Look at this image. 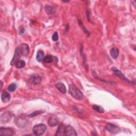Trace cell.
<instances>
[{
    "label": "cell",
    "mask_w": 136,
    "mask_h": 136,
    "mask_svg": "<svg viewBox=\"0 0 136 136\" xmlns=\"http://www.w3.org/2000/svg\"><path fill=\"white\" fill-rule=\"evenodd\" d=\"M106 129L108 131L113 134H116L120 132V129L118 127L115 126L112 123H108L106 124Z\"/></svg>",
    "instance_id": "cell-3"
},
{
    "label": "cell",
    "mask_w": 136,
    "mask_h": 136,
    "mask_svg": "<svg viewBox=\"0 0 136 136\" xmlns=\"http://www.w3.org/2000/svg\"><path fill=\"white\" fill-rule=\"evenodd\" d=\"M69 92L71 95L77 100H82L84 98V95L82 92L80 91L75 85L71 84L69 86Z\"/></svg>",
    "instance_id": "cell-1"
},
{
    "label": "cell",
    "mask_w": 136,
    "mask_h": 136,
    "mask_svg": "<svg viewBox=\"0 0 136 136\" xmlns=\"http://www.w3.org/2000/svg\"><path fill=\"white\" fill-rule=\"evenodd\" d=\"M21 56H22V55H21V53L20 52L19 48V47H18L15 51L14 57H13V59H12V60L11 62V65H15L17 62L19 60V59L20 58V57Z\"/></svg>",
    "instance_id": "cell-4"
},
{
    "label": "cell",
    "mask_w": 136,
    "mask_h": 136,
    "mask_svg": "<svg viewBox=\"0 0 136 136\" xmlns=\"http://www.w3.org/2000/svg\"><path fill=\"white\" fill-rule=\"evenodd\" d=\"M15 65L16 67L18 68V69H21V68H22L25 66L26 62L23 60H19L16 63Z\"/></svg>",
    "instance_id": "cell-17"
},
{
    "label": "cell",
    "mask_w": 136,
    "mask_h": 136,
    "mask_svg": "<svg viewBox=\"0 0 136 136\" xmlns=\"http://www.w3.org/2000/svg\"><path fill=\"white\" fill-rule=\"evenodd\" d=\"M79 24H80V27H82V28H83V30L85 32V34H86L87 35H89V32L87 31V30H86V29L85 28H83V27H84V25L83 24V23H82L81 21H79Z\"/></svg>",
    "instance_id": "cell-24"
},
{
    "label": "cell",
    "mask_w": 136,
    "mask_h": 136,
    "mask_svg": "<svg viewBox=\"0 0 136 136\" xmlns=\"http://www.w3.org/2000/svg\"><path fill=\"white\" fill-rule=\"evenodd\" d=\"M1 89H2V86H3V83L2 81H1Z\"/></svg>",
    "instance_id": "cell-26"
},
{
    "label": "cell",
    "mask_w": 136,
    "mask_h": 136,
    "mask_svg": "<svg viewBox=\"0 0 136 136\" xmlns=\"http://www.w3.org/2000/svg\"><path fill=\"white\" fill-rule=\"evenodd\" d=\"M92 108L95 110L96 112L100 113H103L105 112V110L103 107H102L100 106L96 105H92Z\"/></svg>",
    "instance_id": "cell-18"
},
{
    "label": "cell",
    "mask_w": 136,
    "mask_h": 136,
    "mask_svg": "<svg viewBox=\"0 0 136 136\" xmlns=\"http://www.w3.org/2000/svg\"><path fill=\"white\" fill-rule=\"evenodd\" d=\"M42 81L41 77L37 74L32 75L29 79V82L33 85H38Z\"/></svg>",
    "instance_id": "cell-5"
},
{
    "label": "cell",
    "mask_w": 136,
    "mask_h": 136,
    "mask_svg": "<svg viewBox=\"0 0 136 136\" xmlns=\"http://www.w3.org/2000/svg\"><path fill=\"white\" fill-rule=\"evenodd\" d=\"M46 130V126L44 124L36 125L33 129V132L36 135H41L44 134Z\"/></svg>",
    "instance_id": "cell-2"
},
{
    "label": "cell",
    "mask_w": 136,
    "mask_h": 136,
    "mask_svg": "<svg viewBox=\"0 0 136 136\" xmlns=\"http://www.w3.org/2000/svg\"><path fill=\"white\" fill-rule=\"evenodd\" d=\"M52 39L53 41L55 42V41H57L59 39V35H58V32H55L53 35H52Z\"/></svg>",
    "instance_id": "cell-23"
},
{
    "label": "cell",
    "mask_w": 136,
    "mask_h": 136,
    "mask_svg": "<svg viewBox=\"0 0 136 136\" xmlns=\"http://www.w3.org/2000/svg\"><path fill=\"white\" fill-rule=\"evenodd\" d=\"M19 31L20 34H23L24 32V28L23 27H21L20 28H19Z\"/></svg>",
    "instance_id": "cell-25"
},
{
    "label": "cell",
    "mask_w": 136,
    "mask_h": 136,
    "mask_svg": "<svg viewBox=\"0 0 136 136\" xmlns=\"http://www.w3.org/2000/svg\"><path fill=\"white\" fill-rule=\"evenodd\" d=\"M12 114L10 112H5L1 117V123H6L9 122L12 118Z\"/></svg>",
    "instance_id": "cell-11"
},
{
    "label": "cell",
    "mask_w": 136,
    "mask_h": 136,
    "mask_svg": "<svg viewBox=\"0 0 136 136\" xmlns=\"http://www.w3.org/2000/svg\"><path fill=\"white\" fill-rule=\"evenodd\" d=\"M17 88V85L15 83H12L10 84L8 87V90L10 92H13L16 90Z\"/></svg>",
    "instance_id": "cell-20"
},
{
    "label": "cell",
    "mask_w": 136,
    "mask_h": 136,
    "mask_svg": "<svg viewBox=\"0 0 136 136\" xmlns=\"http://www.w3.org/2000/svg\"><path fill=\"white\" fill-rule=\"evenodd\" d=\"M112 71H113L114 75H116V76H117L118 77H119L120 79H121L122 80H123V81H125L126 82H128V83H130V81H129V80L126 78V77L125 76V75H123V74L121 72V71L119 70L118 69H117L116 67H113L112 69Z\"/></svg>",
    "instance_id": "cell-7"
},
{
    "label": "cell",
    "mask_w": 136,
    "mask_h": 136,
    "mask_svg": "<svg viewBox=\"0 0 136 136\" xmlns=\"http://www.w3.org/2000/svg\"><path fill=\"white\" fill-rule=\"evenodd\" d=\"M64 132H65V135H72V136L77 135V133L75 129L70 126L65 127Z\"/></svg>",
    "instance_id": "cell-9"
},
{
    "label": "cell",
    "mask_w": 136,
    "mask_h": 136,
    "mask_svg": "<svg viewBox=\"0 0 136 136\" xmlns=\"http://www.w3.org/2000/svg\"><path fill=\"white\" fill-rule=\"evenodd\" d=\"M48 125L49 126L52 127L57 126L59 124L58 119L57 118V117L56 116H54V115L51 116L48 119Z\"/></svg>",
    "instance_id": "cell-10"
},
{
    "label": "cell",
    "mask_w": 136,
    "mask_h": 136,
    "mask_svg": "<svg viewBox=\"0 0 136 136\" xmlns=\"http://www.w3.org/2000/svg\"><path fill=\"white\" fill-rule=\"evenodd\" d=\"M55 87L57 88V89L60 91L61 93L65 94L66 92V89L65 87V86L62 83H59L55 85Z\"/></svg>",
    "instance_id": "cell-12"
},
{
    "label": "cell",
    "mask_w": 136,
    "mask_h": 136,
    "mask_svg": "<svg viewBox=\"0 0 136 136\" xmlns=\"http://www.w3.org/2000/svg\"><path fill=\"white\" fill-rule=\"evenodd\" d=\"M53 60H54V57L52 55H48L47 56L45 57L44 60H43V61H44L45 63H51L53 61Z\"/></svg>",
    "instance_id": "cell-19"
},
{
    "label": "cell",
    "mask_w": 136,
    "mask_h": 136,
    "mask_svg": "<svg viewBox=\"0 0 136 136\" xmlns=\"http://www.w3.org/2000/svg\"><path fill=\"white\" fill-rule=\"evenodd\" d=\"M45 11L48 15H51L53 12V9L49 5H46L45 7Z\"/></svg>",
    "instance_id": "cell-21"
},
{
    "label": "cell",
    "mask_w": 136,
    "mask_h": 136,
    "mask_svg": "<svg viewBox=\"0 0 136 136\" xmlns=\"http://www.w3.org/2000/svg\"><path fill=\"white\" fill-rule=\"evenodd\" d=\"M43 112V111H35L34 112L32 113V114H30L28 115L29 117H34V116H37V115H39L41 114H42Z\"/></svg>",
    "instance_id": "cell-22"
},
{
    "label": "cell",
    "mask_w": 136,
    "mask_h": 136,
    "mask_svg": "<svg viewBox=\"0 0 136 136\" xmlns=\"http://www.w3.org/2000/svg\"><path fill=\"white\" fill-rule=\"evenodd\" d=\"M11 98V96L9 92L7 91H4L1 95V100L2 102L4 103H7L8 102Z\"/></svg>",
    "instance_id": "cell-13"
},
{
    "label": "cell",
    "mask_w": 136,
    "mask_h": 136,
    "mask_svg": "<svg viewBox=\"0 0 136 136\" xmlns=\"http://www.w3.org/2000/svg\"><path fill=\"white\" fill-rule=\"evenodd\" d=\"M119 53V49L116 47L112 48L110 51V54H111V57H112L114 59H116L117 57H118Z\"/></svg>",
    "instance_id": "cell-15"
},
{
    "label": "cell",
    "mask_w": 136,
    "mask_h": 136,
    "mask_svg": "<svg viewBox=\"0 0 136 136\" xmlns=\"http://www.w3.org/2000/svg\"><path fill=\"white\" fill-rule=\"evenodd\" d=\"M0 134L7 136L12 135L13 134V130L11 128L1 127L0 129Z\"/></svg>",
    "instance_id": "cell-8"
},
{
    "label": "cell",
    "mask_w": 136,
    "mask_h": 136,
    "mask_svg": "<svg viewBox=\"0 0 136 136\" xmlns=\"http://www.w3.org/2000/svg\"><path fill=\"white\" fill-rule=\"evenodd\" d=\"M45 58V54L44 52L43 51H39L36 55V60L38 62H41Z\"/></svg>",
    "instance_id": "cell-16"
},
{
    "label": "cell",
    "mask_w": 136,
    "mask_h": 136,
    "mask_svg": "<svg viewBox=\"0 0 136 136\" xmlns=\"http://www.w3.org/2000/svg\"><path fill=\"white\" fill-rule=\"evenodd\" d=\"M64 131H65V127H64L62 123H61V124L60 125L57 130V132L56 134H55V135H65Z\"/></svg>",
    "instance_id": "cell-14"
},
{
    "label": "cell",
    "mask_w": 136,
    "mask_h": 136,
    "mask_svg": "<svg viewBox=\"0 0 136 136\" xmlns=\"http://www.w3.org/2000/svg\"><path fill=\"white\" fill-rule=\"evenodd\" d=\"M19 48L20 52L22 56L26 57L28 55L29 53V46L27 44H22L19 46H18Z\"/></svg>",
    "instance_id": "cell-6"
}]
</instances>
